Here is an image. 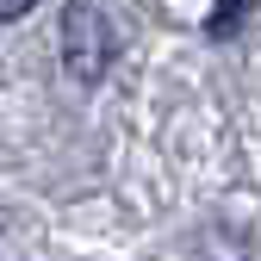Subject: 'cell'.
Segmentation results:
<instances>
[{"mask_svg":"<svg viewBox=\"0 0 261 261\" xmlns=\"http://www.w3.org/2000/svg\"><path fill=\"white\" fill-rule=\"evenodd\" d=\"M243 19H249V0H218V13L205 19V31H212V38H230Z\"/></svg>","mask_w":261,"mask_h":261,"instance_id":"obj_2","label":"cell"},{"mask_svg":"<svg viewBox=\"0 0 261 261\" xmlns=\"http://www.w3.org/2000/svg\"><path fill=\"white\" fill-rule=\"evenodd\" d=\"M112 56H118V31L106 25V13L93 0H69L62 7V69L81 87H93V81H106Z\"/></svg>","mask_w":261,"mask_h":261,"instance_id":"obj_1","label":"cell"},{"mask_svg":"<svg viewBox=\"0 0 261 261\" xmlns=\"http://www.w3.org/2000/svg\"><path fill=\"white\" fill-rule=\"evenodd\" d=\"M31 7H38V0H0V19H25Z\"/></svg>","mask_w":261,"mask_h":261,"instance_id":"obj_3","label":"cell"}]
</instances>
